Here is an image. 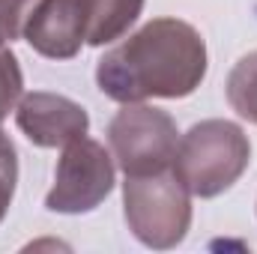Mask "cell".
Returning <instances> with one entry per match:
<instances>
[{
    "mask_svg": "<svg viewBox=\"0 0 257 254\" xmlns=\"http://www.w3.org/2000/svg\"><path fill=\"white\" fill-rule=\"evenodd\" d=\"M15 183H18V156L12 141L0 132V221L9 212V203L15 197Z\"/></svg>",
    "mask_w": 257,
    "mask_h": 254,
    "instance_id": "8fae6325",
    "label": "cell"
},
{
    "mask_svg": "<svg viewBox=\"0 0 257 254\" xmlns=\"http://www.w3.org/2000/svg\"><path fill=\"white\" fill-rule=\"evenodd\" d=\"M15 120L27 141L36 147H66L90 129V117L78 102L42 90L21 96V102L15 105Z\"/></svg>",
    "mask_w": 257,
    "mask_h": 254,
    "instance_id": "8992f818",
    "label": "cell"
},
{
    "mask_svg": "<svg viewBox=\"0 0 257 254\" xmlns=\"http://www.w3.org/2000/svg\"><path fill=\"white\" fill-rule=\"evenodd\" d=\"M227 102L230 108L257 126V51L245 54L227 75Z\"/></svg>",
    "mask_w": 257,
    "mask_h": 254,
    "instance_id": "9c48e42d",
    "label": "cell"
},
{
    "mask_svg": "<svg viewBox=\"0 0 257 254\" xmlns=\"http://www.w3.org/2000/svg\"><path fill=\"white\" fill-rule=\"evenodd\" d=\"M248 135L230 120H203L177 144L174 174L194 197H215L227 191L248 168Z\"/></svg>",
    "mask_w": 257,
    "mask_h": 254,
    "instance_id": "7a4b0ae2",
    "label": "cell"
},
{
    "mask_svg": "<svg viewBox=\"0 0 257 254\" xmlns=\"http://www.w3.org/2000/svg\"><path fill=\"white\" fill-rule=\"evenodd\" d=\"M36 0H0V39H18Z\"/></svg>",
    "mask_w": 257,
    "mask_h": 254,
    "instance_id": "7c38bea8",
    "label": "cell"
},
{
    "mask_svg": "<svg viewBox=\"0 0 257 254\" xmlns=\"http://www.w3.org/2000/svg\"><path fill=\"white\" fill-rule=\"evenodd\" d=\"M206 75V45L189 21L153 18L105 51L96 66L99 90L114 102L183 99Z\"/></svg>",
    "mask_w": 257,
    "mask_h": 254,
    "instance_id": "6da1fadb",
    "label": "cell"
},
{
    "mask_svg": "<svg viewBox=\"0 0 257 254\" xmlns=\"http://www.w3.org/2000/svg\"><path fill=\"white\" fill-rule=\"evenodd\" d=\"M21 36L33 51L51 60H69L87 42V27L75 0H36Z\"/></svg>",
    "mask_w": 257,
    "mask_h": 254,
    "instance_id": "52a82bcc",
    "label": "cell"
},
{
    "mask_svg": "<svg viewBox=\"0 0 257 254\" xmlns=\"http://www.w3.org/2000/svg\"><path fill=\"white\" fill-rule=\"evenodd\" d=\"M108 144L114 162L126 177H144L168 171L174 165L180 132L171 114L141 102H128L108 126Z\"/></svg>",
    "mask_w": 257,
    "mask_h": 254,
    "instance_id": "277c9868",
    "label": "cell"
},
{
    "mask_svg": "<svg viewBox=\"0 0 257 254\" xmlns=\"http://www.w3.org/2000/svg\"><path fill=\"white\" fill-rule=\"evenodd\" d=\"M87 27V45H108L138 21L144 0H75Z\"/></svg>",
    "mask_w": 257,
    "mask_h": 254,
    "instance_id": "ba28073f",
    "label": "cell"
},
{
    "mask_svg": "<svg viewBox=\"0 0 257 254\" xmlns=\"http://www.w3.org/2000/svg\"><path fill=\"white\" fill-rule=\"evenodd\" d=\"M21 90H24L21 66L12 48L6 45V39H0V120H6L9 111H15V105L21 102Z\"/></svg>",
    "mask_w": 257,
    "mask_h": 254,
    "instance_id": "30bf717a",
    "label": "cell"
},
{
    "mask_svg": "<svg viewBox=\"0 0 257 254\" xmlns=\"http://www.w3.org/2000/svg\"><path fill=\"white\" fill-rule=\"evenodd\" d=\"M123 206H126L128 230L147 248H159V251L174 248L189 233L192 191L183 186L174 168L144 177H126Z\"/></svg>",
    "mask_w": 257,
    "mask_h": 254,
    "instance_id": "3957f363",
    "label": "cell"
},
{
    "mask_svg": "<svg viewBox=\"0 0 257 254\" xmlns=\"http://www.w3.org/2000/svg\"><path fill=\"white\" fill-rule=\"evenodd\" d=\"M111 189H114V156L99 141L81 135L63 147L45 206L63 215L90 212L111 194Z\"/></svg>",
    "mask_w": 257,
    "mask_h": 254,
    "instance_id": "5b68a950",
    "label": "cell"
}]
</instances>
